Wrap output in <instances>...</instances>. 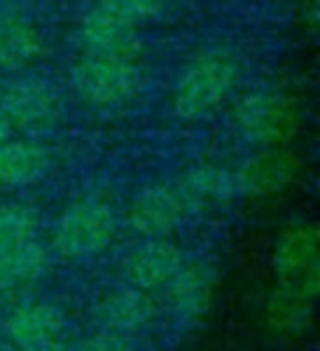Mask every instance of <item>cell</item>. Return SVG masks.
Segmentation results:
<instances>
[{"mask_svg":"<svg viewBox=\"0 0 320 351\" xmlns=\"http://www.w3.org/2000/svg\"><path fill=\"white\" fill-rule=\"evenodd\" d=\"M233 80V64L222 55H213L186 73L178 90V106L184 112H202L217 104Z\"/></svg>","mask_w":320,"mask_h":351,"instance_id":"6da1fadb","label":"cell"},{"mask_svg":"<svg viewBox=\"0 0 320 351\" xmlns=\"http://www.w3.org/2000/svg\"><path fill=\"white\" fill-rule=\"evenodd\" d=\"M79 84L95 99H114L123 95L132 84V71L125 62L116 58H103L88 62L79 71Z\"/></svg>","mask_w":320,"mask_h":351,"instance_id":"7a4b0ae2","label":"cell"},{"mask_svg":"<svg viewBox=\"0 0 320 351\" xmlns=\"http://www.w3.org/2000/svg\"><path fill=\"white\" fill-rule=\"evenodd\" d=\"M29 51H31L29 31L20 22H5L0 27V58L9 62L25 60Z\"/></svg>","mask_w":320,"mask_h":351,"instance_id":"3957f363","label":"cell"}]
</instances>
